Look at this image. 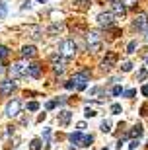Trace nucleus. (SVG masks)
<instances>
[{
	"label": "nucleus",
	"instance_id": "obj_6",
	"mask_svg": "<svg viewBox=\"0 0 148 150\" xmlns=\"http://www.w3.org/2000/svg\"><path fill=\"white\" fill-rule=\"evenodd\" d=\"M16 88V84L12 82V80H4V82H0V94L2 96H10Z\"/></svg>",
	"mask_w": 148,
	"mask_h": 150
},
{
	"label": "nucleus",
	"instance_id": "obj_44",
	"mask_svg": "<svg viewBox=\"0 0 148 150\" xmlns=\"http://www.w3.org/2000/svg\"><path fill=\"white\" fill-rule=\"evenodd\" d=\"M0 72H2V62H0Z\"/></svg>",
	"mask_w": 148,
	"mask_h": 150
},
{
	"label": "nucleus",
	"instance_id": "obj_23",
	"mask_svg": "<svg viewBox=\"0 0 148 150\" xmlns=\"http://www.w3.org/2000/svg\"><path fill=\"white\" fill-rule=\"evenodd\" d=\"M31 150H41V139H33L31 140Z\"/></svg>",
	"mask_w": 148,
	"mask_h": 150
},
{
	"label": "nucleus",
	"instance_id": "obj_38",
	"mask_svg": "<svg viewBox=\"0 0 148 150\" xmlns=\"http://www.w3.org/2000/svg\"><path fill=\"white\" fill-rule=\"evenodd\" d=\"M43 137H45V139H49V137H51V129H45V131H43Z\"/></svg>",
	"mask_w": 148,
	"mask_h": 150
},
{
	"label": "nucleus",
	"instance_id": "obj_14",
	"mask_svg": "<svg viewBox=\"0 0 148 150\" xmlns=\"http://www.w3.org/2000/svg\"><path fill=\"white\" fill-rule=\"evenodd\" d=\"M28 74H29V76H33V78H39V76H41V68H39V64H29Z\"/></svg>",
	"mask_w": 148,
	"mask_h": 150
},
{
	"label": "nucleus",
	"instance_id": "obj_13",
	"mask_svg": "<svg viewBox=\"0 0 148 150\" xmlns=\"http://www.w3.org/2000/svg\"><path fill=\"white\" fill-rule=\"evenodd\" d=\"M35 53H37V49H35L33 45H25V47H22V57H35Z\"/></svg>",
	"mask_w": 148,
	"mask_h": 150
},
{
	"label": "nucleus",
	"instance_id": "obj_2",
	"mask_svg": "<svg viewBox=\"0 0 148 150\" xmlns=\"http://www.w3.org/2000/svg\"><path fill=\"white\" fill-rule=\"evenodd\" d=\"M28 70H29V64L25 61H18V62H14L12 64V68H10V76L12 78H20V76H23V74H28Z\"/></svg>",
	"mask_w": 148,
	"mask_h": 150
},
{
	"label": "nucleus",
	"instance_id": "obj_4",
	"mask_svg": "<svg viewBox=\"0 0 148 150\" xmlns=\"http://www.w3.org/2000/svg\"><path fill=\"white\" fill-rule=\"evenodd\" d=\"M72 82H74L76 90H86V88H88V74H86V72L74 74V76H72Z\"/></svg>",
	"mask_w": 148,
	"mask_h": 150
},
{
	"label": "nucleus",
	"instance_id": "obj_18",
	"mask_svg": "<svg viewBox=\"0 0 148 150\" xmlns=\"http://www.w3.org/2000/svg\"><path fill=\"white\" fill-rule=\"evenodd\" d=\"M62 28H64L62 23H53V25L49 28V33H60V31H62Z\"/></svg>",
	"mask_w": 148,
	"mask_h": 150
},
{
	"label": "nucleus",
	"instance_id": "obj_11",
	"mask_svg": "<svg viewBox=\"0 0 148 150\" xmlns=\"http://www.w3.org/2000/svg\"><path fill=\"white\" fill-rule=\"evenodd\" d=\"M113 12H115L117 16H125V12H127V6L123 4V2H113Z\"/></svg>",
	"mask_w": 148,
	"mask_h": 150
},
{
	"label": "nucleus",
	"instance_id": "obj_16",
	"mask_svg": "<svg viewBox=\"0 0 148 150\" xmlns=\"http://www.w3.org/2000/svg\"><path fill=\"white\" fill-rule=\"evenodd\" d=\"M28 33H31L33 39H39L41 37V29H39L37 25H31V28H28Z\"/></svg>",
	"mask_w": 148,
	"mask_h": 150
},
{
	"label": "nucleus",
	"instance_id": "obj_42",
	"mask_svg": "<svg viewBox=\"0 0 148 150\" xmlns=\"http://www.w3.org/2000/svg\"><path fill=\"white\" fill-rule=\"evenodd\" d=\"M142 115H148V105H144V107H142Z\"/></svg>",
	"mask_w": 148,
	"mask_h": 150
},
{
	"label": "nucleus",
	"instance_id": "obj_15",
	"mask_svg": "<svg viewBox=\"0 0 148 150\" xmlns=\"http://www.w3.org/2000/svg\"><path fill=\"white\" fill-rule=\"evenodd\" d=\"M86 39H88V45H92V43H99V33H98V31H90V33L86 35Z\"/></svg>",
	"mask_w": 148,
	"mask_h": 150
},
{
	"label": "nucleus",
	"instance_id": "obj_28",
	"mask_svg": "<svg viewBox=\"0 0 148 150\" xmlns=\"http://www.w3.org/2000/svg\"><path fill=\"white\" fill-rule=\"evenodd\" d=\"M4 57H8V47L0 45V59H4Z\"/></svg>",
	"mask_w": 148,
	"mask_h": 150
},
{
	"label": "nucleus",
	"instance_id": "obj_46",
	"mask_svg": "<svg viewBox=\"0 0 148 150\" xmlns=\"http://www.w3.org/2000/svg\"><path fill=\"white\" fill-rule=\"evenodd\" d=\"M103 150H109V148H103Z\"/></svg>",
	"mask_w": 148,
	"mask_h": 150
},
{
	"label": "nucleus",
	"instance_id": "obj_26",
	"mask_svg": "<svg viewBox=\"0 0 148 150\" xmlns=\"http://www.w3.org/2000/svg\"><path fill=\"white\" fill-rule=\"evenodd\" d=\"M28 109H29V111H37V109H39V103H37V101H29V103H28Z\"/></svg>",
	"mask_w": 148,
	"mask_h": 150
},
{
	"label": "nucleus",
	"instance_id": "obj_34",
	"mask_svg": "<svg viewBox=\"0 0 148 150\" xmlns=\"http://www.w3.org/2000/svg\"><path fill=\"white\" fill-rule=\"evenodd\" d=\"M137 146H138V140H131V142H129V148L131 150H135Z\"/></svg>",
	"mask_w": 148,
	"mask_h": 150
},
{
	"label": "nucleus",
	"instance_id": "obj_10",
	"mask_svg": "<svg viewBox=\"0 0 148 150\" xmlns=\"http://www.w3.org/2000/svg\"><path fill=\"white\" fill-rule=\"evenodd\" d=\"M70 117H72L70 111H60L59 113V125L66 127V125H68V121H70Z\"/></svg>",
	"mask_w": 148,
	"mask_h": 150
},
{
	"label": "nucleus",
	"instance_id": "obj_7",
	"mask_svg": "<svg viewBox=\"0 0 148 150\" xmlns=\"http://www.w3.org/2000/svg\"><path fill=\"white\" fill-rule=\"evenodd\" d=\"M98 22H99V25H101V28H111V25H113V16H111V14H107V12H105V14H99V16H98Z\"/></svg>",
	"mask_w": 148,
	"mask_h": 150
},
{
	"label": "nucleus",
	"instance_id": "obj_41",
	"mask_svg": "<svg viewBox=\"0 0 148 150\" xmlns=\"http://www.w3.org/2000/svg\"><path fill=\"white\" fill-rule=\"evenodd\" d=\"M142 94L148 96V84H146V86H142Z\"/></svg>",
	"mask_w": 148,
	"mask_h": 150
},
{
	"label": "nucleus",
	"instance_id": "obj_20",
	"mask_svg": "<svg viewBox=\"0 0 148 150\" xmlns=\"http://www.w3.org/2000/svg\"><path fill=\"white\" fill-rule=\"evenodd\" d=\"M140 134H142V127H140V125H137V127H132V131H131V137H140Z\"/></svg>",
	"mask_w": 148,
	"mask_h": 150
},
{
	"label": "nucleus",
	"instance_id": "obj_32",
	"mask_svg": "<svg viewBox=\"0 0 148 150\" xmlns=\"http://www.w3.org/2000/svg\"><path fill=\"white\" fill-rule=\"evenodd\" d=\"M121 2H123L125 6H135L137 4V0H121Z\"/></svg>",
	"mask_w": 148,
	"mask_h": 150
},
{
	"label": "nucleus",
	"instance_id": "obj_12",
	"mask_svg": "<svg viewBox=\"0 0 148 150\" xmlns=\"http://www.w3.org/2000/svg\"><path fill=\"white\" fill-rule=\"evenodd\" d=\"M82 139H84L82 131H76V133H72L70 137H68V140H70L72 144H82Z\"/></svg>",
	"mask_w": 148,
	"mask_h": 150
},
{
	"label": "nucleus",
	"instance_id": "obj_27",
	"mask_svg": "<svg viewBox=\"0 0 148 150\" xmlns=\"http://www.w3.org/2000/svg\"><path fill=\"white\" fill-rule=\"evenodd\" d=\"M135 49H137V41H131L127 45V53H135Z\"/></svg>",
	"mask_w": 148,
	"mask_h": 150
},
{
	"label": "nucleus",
	"instance_id": "obj_33",
	"mask_svg": "<svg viewBox=\"0 0 148 150\" xmlns=\"http://www.w3.org/2000/svg\"><path fill=\"white\" fill-rule=\"evenodd\" d=\"M135 94H137V90H127V92H125V98H132Z\"/></svg>",
	"mask_w": 148,
	"mask_h": 150
},
{
	"label": "nucleus",
	"instance_id": "obj_22",
	"mask_svg": "<svg viewBox=\"0 0 148 150\" xmlns=\"http://www.w3.org/2000/svg\"><path fill=\"white\" fill-rule=\"evenodd\" d=\"M121 70H123V72H131L132 70V62H123V64H121Z\"/></svg>",
	"mask_w": 148,
	"mask_h": 150
},
{
	"label": "nucleus",
	"instance_id": "obj_21",
	"mask_svg": "<svg viewBox=\"0 0 148 150\" xmlns=\"http://www.w3.org/2000/svg\"><path fill=\"white\" fill-rule=\"evenodd\" d=\"M99 129H101L103 133H109V131H111V123H109V121H101V125H99Z\"/></svg>",
	"mask_w": 148,
	"mask_h": 150
},
{
	"label": "nucleus",
	"instance_id": "obj_39",
	"mask_svg": "<svg viewBox=\"0 0 148 150\" xmlns=\"http://www.w3.org/2000/svg\"><path fill=\"white\" fill-rule=\"evenodd\" d=\"M66 88H68V90H74V88H76V86H74V82H72V80H70V82H66Z\"/></svg>",
	"mask_w": 148,
	"mask_h": 150
},
{
	"label": "nucleus",
	"instance_id": "obj_19",
	"mask_svg": "<svg viewBox=\"0 0 148 150\" xmlns=\"http://www.w3.org/2000/svg\"><path fill=\"white\" fill-rule=\"evenodd\" d=\"M6 14H8V6H6V2L0 0V20H4Z\"/></svg>",
	"mask_w": 148,
	"mask_h": 150
},
{
	"label": "nucleus",
	"instance_id": "obj_31",
	"mask_svg": "<svg viewBox=\"0 0 148 150\" xmlns=\"http://www.w3.org/2000/svg\"><path fill=\"white\" fill-rule=\"evenodd\" d=\"M29 8H31V2H29V0H23L22 2V10H29Z\"/></svg>",
	"mask_w": 148,
	"mask_h": 150
},
{
	"label": "nucleus",
	"instance_id": "obj_8",
	"mask_svg": "<svg viewBox=\"0 0 148 150\" xmlns=\"http://www.w3.org/2000/svg\"><path fill=\"white\" fill-rule=\"evenodd\" d=\"M137 29H146V25H148V18H146V14H138L137 18H135V23H132Z\"/></svg>",
	"mask_w": 148,
	"mask_h": 150
},
{
	"label": "nucleus",
	"instance_id": "obj_45",
	"mask_svg": "<svg viewBox=\"0 0 148 150\" xmlns=\"http://www.w3.org/2000/svg\"><path fill=\"white\" fill-rule=\"evenodd\" d=\"M39 2H45V0H39Z\"/></svg>",
	"mask_w": 148,
	"mask_h": 150
},
{
	"label": "nucleus",
	"instance_id": "obj_47",
	"mask_svg": "<svg viewBox=\"0 0 148 150\" xmlns=\"http://www.w3.org/2000/svg\"><path fill=\"white\" fill-rule=\"evenodd\" d=\"M146 64H148V61H146Z\"/></svg>",
	"mask_w": 148,
	"mask_h": 150
},
{
	"label": "nucleus",
	"instance_id": "obj_24",
	"mask_svg": "<svg viewBox=\"0 0 148 150\" xmlns=\"http://www.w3.org/2000/svg\"><path fill=\"white\" fill-rule=\"evenodd\" d=\"M88 47H90L92 53H98V51H101V41H99V43H92V45H88Z\"/></svg>",
	"mask_w": 148,
	"mask_h": 150
},
{
	"label": "nucleus",
	"instance_id": "obj_30",
	"mask_svg": "<svg viewBox=\"0 0 148 150\" xmlns=\"http://www.w3.org/2000/svg\"><path fill=\"white\" fill-rule=\"evenodd\" d=\"M84 115H86V117H96V111H93V109H90V107H86Z\"/></svg>",
	"mask_w": 148,
	"mask_h": 150
},
{
	"label": "nucleus",
	"instance_id": "obj_9",
	"mask_svg": "<svg viewBox=\"0 0 148 150\" xmlns=\"http://www.w3.org/2000/svg\"><path fill=\"white\" fill-rule=\"evenodd\" d=\"M115 61H117V55H115V53H109V55H107V57L103 59V62H101V67H103L105 70H107V68H111L113 64H115Z\"/></svg>",
	"mask_w": 148,
	"mask_h": 150
},
{
	"label": "nucleus",
	"instance_id": "obj_1",
	"mask_svg": "<svg viewBox=\"0 0 148 150\" xmlns=\"http://www.w3.org/2000/svg\"><path fill=\"white\" fill-rule=\"evenodd\" d=\"M76 49H78V47H76V43H74L72 39H64V41L60 43V47H59L60 55L66 57V59H68V57H74V55H76Z\"/></svg>",
	"mask_w": 148,
	"mask_h": 150
},
{
	"label": "nucleus",
	"instance_id": "obj_35",
	"mask_svg": "<svg viewBox=\"0 0 148 150\" xmlns=\"http://www.w3.org/2000/svg\"><path fill=\"white\" fill-rule=\"evenodd\" d=\"M55 105H57V101H47V109H55Z\"/></svg>",
	"mask_w": 148,
	"mask_h": 150
},
{
	"label": "nucleus",
	"instance_id": "obj_40",
	"mask_svg": "<svg viewBox=\"0 0 148 150\" xmlns=\"http://www.w3.org/2000/svg\"><path fill=\"white\" fill-rule=\"evenodd\" d=\"M76 127H78V131H82V129H86V123H84V121H82V123H78Z\"/></svg>",
	"mask_w": 148,
	"mask_h": 150
},
{
	"label": "nucleus",
	"instance_id": "obj_29",
	"mask_svg": "<svg viewBox=\"0 0 148 150\" xmlns=\"http://www.w3.org/2000/svg\"><path fill=\"white\" fill-rule=\"evenodd\" d=\"M92 137H84V139H82V144H80V146H90V144H92Z\"/></svg>",
	"mask_w": 148,
	"mask_h": 150
},
{
	"label": "nucleus",
	"instance_id": "obj_43",
	"mask_svg": "<svg viewBox=\"0 0 148 150\" xmlns=\"http://www.w3.org/2000/svg\"><path fill=\"white\" fill-rule=\"evenodd\" d=\"M144 39H146V41H148V31H146V35H144Z\"/></svg>",
	"mask_w": 148,
	"mask_h": 150
},
{
	"label": "nucleus",
	"instance_id": "obj_5",
	"mask_svg": "<svg viewBox=\"0 0 148 150\" xmlns=\"http://www.w3.org/2000/svg\"><path fill=\"white\" fill-rule=\"evenodd\" d=\"M20 109H22V103L18 100H14V101H10L8 105H6V115L8 117H18L20 115Z\"/></svg>",
	"mask_w": 148,
	"mask_h": 150
},
{
	"label": "nucleus",
	"instance_id": "obj_37",
	"mask_svg": "<svg viewBox=\"0 0 148 150\" xmlns=\"http://www.w3.org/2000/svg\"><path fill=\"white\" fill-rule=\"evenodd\" d=\"M144 78H146V70H140L138 72V80H144Z\"/></svg>",
	"mask_w": 148,
	"mask_h": 150
},
{
	"label": "nucleus",
	"instance_id": "obj_25",
	"mask_svg": "<svg viewBox=\"0 0 148 150\" xmlns=\"http://www.w3.org/2000/svg\"><path fill=\"white\" fill-rule=\"evenodd\" d=\"M121 111H123V109H121L119 103H113V105H111V113H113V115H119Z\"/></svg>",
	"mask_w": 148,
	"mask_h": 150
},
{
	"label": "nucleus",
	"instance_id": "obj_36",
	"mask_svg": "<svg viewBox=\"0 0 148 150\" xmlns=\"http://www.w3.org/2000/svg\"><path fill=\"white\" fill-rule=\"evenodd\" d=\"M121 92H123V90H121V86H115V88H113V96H119Z\"/></svg>",
	"mask_w": 148,
	"mask_h": 150
},
{
	"label": "nucleus",
	"instance_id": "obj_17",
	"mask_svg": "<svg viewBox=\"0 0 148 150\" xmlns=\"http://www.w3.org/2000/svg\"><path fill=\"white\" fill-rule=\"evenodd\" d=\"M74 4H76L78 10H86L90 6V0H74Z\"/></svg>",
	"mask_w": 148,
	"mask_h": 150
},
{
	"label": "nucleus",
	"instance_id": "obj_3",
	"mask_svg": "<svg viewBox=\"0 0 148 150\" xmlns=\"http://www.w3.org/2000/svg\"><path fill=\"white\" fill-rule=\"evenodd\" d=\"M51 62H53V70L57 74H62L66 68V57H59V55H53L51 57Z\"/></svg>",
	"mask_w": 148,
	"mask_h": 150
}]
</instances>
